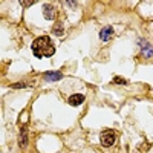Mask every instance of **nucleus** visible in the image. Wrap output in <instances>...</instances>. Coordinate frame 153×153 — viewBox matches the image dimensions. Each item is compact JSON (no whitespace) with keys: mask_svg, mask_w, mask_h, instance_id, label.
I'll use <instances>...</instances> for the list:
<instances>
[{"mask_svg":"<svg viewBox=\"0 0 153 153\" xmlns=\"http://www.w3.org/2000/svg\"><path fill=\"white\" fill-rule=\"evenodd\" d=\"M20 3H22V5H25V6H28V5H32V3H35V0H22Z\"/></svg>","mask_w":153,"mask_h":153,"instance_id":"1a4fd4ad","label":"nucleus"},{"mask_svg":"<svg viewBox=\"0 0 153 153\" xmlns=\"http://www.w3.org/2000/svg\"><path fill=\"white\" fill-rule=\"evenodd\" d=\"M61 76H63L61 72H46L43 75V78L48 81H55V80H61Z\"/></svg>","mask_w":153,"mask_h":153,"instance_id":"39448f33","label":"nucleus"},{"mask_svg":"<svg viewBox=\"0 0 153 153\" xmlns=\"http://www.w3.org/2000/svg\"><path fill=\"white\" fill-rule=\"evenodd\" d=\"M115 141H117V136H115L113 130H106V132L101 133V146L110 147V146L115 144Z\"/></svg>","mask_w":153,"mask_h":153,"instance_id":"f03ea898","label":"nucleus"},{"mask_svg":"<svg viewBox=\"0 0 153 153\" xmlns=\"http://www.w3.org/2000/svg\"><path fill=\"white\" fill-rule=\"evenodd\" d=\"M52 32H54V34H57V35H63V34H65L63 25H61V23H57L55 26H54V29H52Z\"/></svg>","mask_w":153,"mask_h":153,"instance_id":"6e6552de","label":"nucleus"},{"mask_svg":"<svg viewBox=\"0 0 153 153\" xmlns=\"http://www.w3.org/2000/svg\"><path fill=\"white\" fill-rule=\"evenodd\" d=\"M115 83H120V84H126L127 81H124L123 78H120V76H117V78H115Z\"/></svg>","mask_w":153,"mask_h":153,"instance_id":"9d476101","label":"nucleus"},{"mask_svg":"<svg viewBox=\"0 0 153 153\" xmlns=\"http://www.w3.org/2000/svg\"><path fill=\"white\" fill-rule=\"evenodd\" d=\"M43 14L48 20H54L55 19V6L52 5H43Z\"/></svg>","mask_w":153,"mask_h":153,"instance_id":"7ed1b4c3","label":"nucleus"},{"mask_svg":"<svg viewBox=\"0 0 153 153\" xmlns=\"http://www.w3.org/2000/svg\"><path fill=\"white\" fill-rule=\"evenodd\" d=\"M84 101V97L80 95V94H75V95H71L69 97V104L71 106H80Z\"/></svg>","mask_w":153,"mask_h":153,"instance_id":"20e7f679","label":"nucleus"},{"mask_svg":"<svg viewBox=\"0 0 153 153\" xmlns=\"http://www.w3.org/2000/svg\"><path fill=\"white\" fill-rule=\"evenodd\" d=\"M32 52L37 58H43V57H52L55 54V46L51 42V38L48 35L38 37L32 43Z\"/></svg>","mask_w":153,"mask_h":153,"instance_id":"f257e3e1","label":"nucleus"},{"mask_svg":"<svg viewBox=\"0 0 153 153\" xmlns=\"http://www.w3.org/2000/svg\"><path fill=\"white\" fill-rule=\"evenodd\" d=\"M112 35H113V29H112L110 26L104 28L103 31L100 32V38H101V40H104V42H106V40H110Z\"/></svg>","mask_w":153,"mask_h":153,"instance_id":"423d86ee","label":"nucleus"},{"mask_svg":"<svg viewBox=\"0 0 153 153\" xmlns=\"http://www.w3.org/2000/svg\"><path fill=\"white\" fill-rule=\"evenodd\" d=\"M139 46H141V49L144 51V54H146V57H152L153 55V51H152V46L147 43V42H139Z\"/></svg>","mask_w":153,"mask_h":153,"instance_id":"0eeeda50","label":"nucleus"}]
</instances>
